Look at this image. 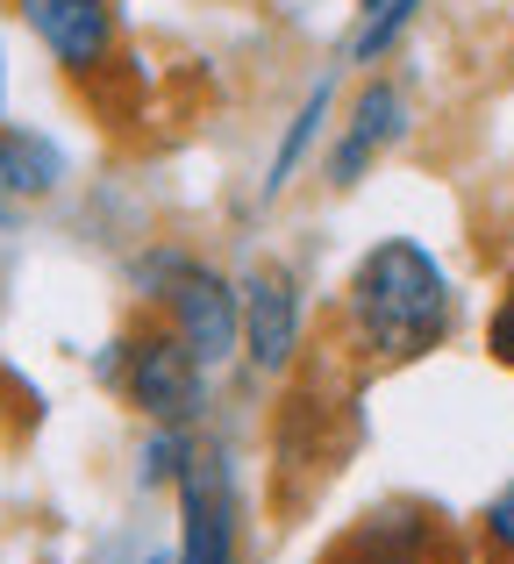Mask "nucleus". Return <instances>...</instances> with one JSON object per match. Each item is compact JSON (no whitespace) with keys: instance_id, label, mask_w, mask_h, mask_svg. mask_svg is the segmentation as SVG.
Here are the masks:
<instances>
[{"instance_id":"1","label":"nucleus","mask_w":514,"mask_h":564,"mask_svg":"<svg viewBox=\"0 0 514 564\" xmlns=\"http://www.w3.org/2000/svg\"><path fill=\"white\" fill-rule=\"evenodd\" d=\"M450 272L415 243V236H386L358 258L343 293V322H350V344L364 350L372 365H415L429 358L436 344L450 336Z\"/></svg>"},{"instance_id":"2","label":"nucleus","mask_w":514,"mask_h":564,"mask_svg":"<svg viewBox=\"0 0 514 564\" xmlns=\"http://www.w3.org/2000/svg\"><path fill=\"white\" fill-rule=\"evenodd\" d=\"M143 286H151V301L172 307V329H179V344L194 350L200 365L237 358L243 307H237V286H229L215 264L186 258V250H157V258H143Z\"/></svg>"},{"instance_id":"3","label":"nucleus","mask_w":514,"mask_h":564,"mask_svg":"<svg viewBox=\"0 0 514 564\" xmlns=\"http://www.w3.org/2000/svg\"><path fill=\"white\" fill-rule=\"evenodd\" d=\"M114 386L129 393V408H143L157 429H186L200 408H208V365L179 344V329H143L122 336V365H114Z\"/></svg>"},{"instance_id":"4","label":"nucleus","mask_w":514,"mask_h":564,"mask_svg":"<svg viewBox=\"0 0 514 564\" xmlns=\"http://www.w3.org/2000/svg\"><path fill=\"white\" fill-rule=\"evenodd\" d=\"M22 29L51 51L57 72L72 79H94L114 65V8L108 0H14Z\"/></svg>"},{"instance_id":"5","label":"nucleus","mask_w":514,"mask_h":564,"mask_svg":"<svg viewBox=\"0 0 514 564\" xmlns=\"http://www.w3.org/2000/svg\"><path fill=\"white\" fill-rule=\"evenodd\" d=\"M237 307H243V358L258 372H286L300 350V279L264 264L237 286Z\"/></svg>"},{"instance_id":"6","label":"nucleus","mask_w":514,"mask_h":564,"mask_svg":"<svg viewBox=\"0 0 514 564\" xmlns=\"http://www.w3.org/2000/svg\"><path fill=\"white\" fill-rule=\"evenodd\" d=\"M401 137H407V94L393 79H364L358 100H350L343 137H336V151H329V186H358L364 172H372V158L393 151Z\"/></svg>"},{"instance_id":"7","label":"nucleus","mask_w":514,"mask_h":564,"mask_svg":"<svg viewBox=\"0 0 514 564\" xmlns=\"http://www.w3.org/2000/svg\"><path fill=\"white\" fill-rule=\"evenodd\" d=\"M65 180V151L36 129H0V207L8 200H43Z\"/></svg>"},{"instance_id":"8","label":"nucleus","mask_w":514,"mask_h":564,"mask_svg":"<svg viewBox=\"0 0 514 564\" xmlns=\"http://www.w3.org/2000/svg\"><path fill=\"white\" fill-rule=\"evenodd\" d=\"M321 122H329V86H315V94H307V108L293 115L286 122V137H278V151H272V172H264V193H286V180L293 172H300V158L315 151V137H321Z\"/></svg>"},{"instance_id":"9","label":"nucleus","mask_w":514,"mask_h":564,"mask_svg":"<svg viewBox=\"0 0 514 564\" xmlns=\"http://www.w3.org/2000/svg\"><path fill=\"white\" fill-rule=\"evenodd\" d=\"M415 8H422V0H379V8H358L364 22H358V36H350V57H358V65H379V57L407 36Z\"/></svg>"},{"instance_id":"10","label":"nucleus","mask_w":514,"mask_h":564,"mask_svg":"<svg viewBox=\"0 0 514 564\" xmlns=\"http://www.w3.org/2000/svg\"><path fill=\"white\" fill-rule=\"evenodd\" d=\"M186 465H194L186 429H157L151 451H143V479H151V486H172V479H186Z\"/></svg>"},{"instance_id":"11","label":"nucleus","mask_w":514,"mask_h":564,"mask_svg":"<svg viewBox=\"0 0 514 564\" xmlns=\"http://www.w3.org/2000/svg\"><path fill=\"white\" fill-rule=\"evenodd\" d=\"M486 350H493V365H507V372H514V279L501 286V301H493V322H486Z\"/></svg>"},{"instance_id":"12","label":"nucleus","mask_w":514,"mask_h":564,"mask_svg":"<svg viewBox=\"0 0 514 564\" xmlns=\"http://www.w3.org/2000/svg\"><path fill=\"white\" fill-rule=\"evenodd\" d=\"M486 543H493L501 557H514V479L493 494V508H486Z\"/></svg>"},{"instance_id":"13","label":"nucleus","mask_w":514,"mask_h":564,"mask_svg":"<svg viewBox=\"0 0 514 564\" xmlns=\"http://www.w3.org/2000/svg\"><path fill=\"white\" fill-rule=\"evenodd\" d=\"M0 100H8V72H0Z\"/></svg>"},{"instance_id":"14","label":"nucleus","mask_w":514,"mask_h":564,"mask_svg":"<svg viewBox=\"0 0 514 564\" xmlns=\"http://www.w3.org/2000/svg\"><path fill=\"white\" fill-rule=\"evenodd\" d=\"M358 8H379V0H358Z\"/></svg>"},{"instance_id":"15","label":"nucleus","mask_w":514,"mask_h":564,"mask_svg":"<svg viewBox=\"0 0 514 564\" xmlns=\"http://www.w3.org/2000/svg\"><path fill=\"white\" fill-rule=\"evenodd\" d=\"M0 221H8V207H0Z\"/></svg>"}]
</instances>
